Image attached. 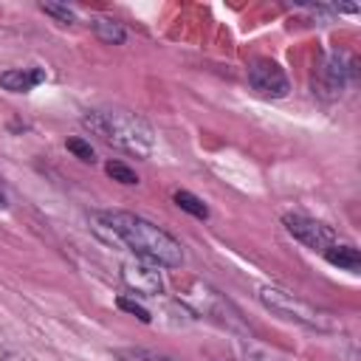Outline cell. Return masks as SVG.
Listing matches in <instances>:
<instances>
[{
	"instance_id": "1",
	"label": "cell",
	"mask_w": 361,
	"mask_h": 361,
	"mask_svg": "<svg viewBox=\"0 0 361 361\" xmlns=\"http://www.w3.org/2000/svg\"><path fill=\"white\" fill-rule=\"evenodd\" d=\"M90 228L107 240L130 248L138 259H147L161 268H180L183 262V248L180 243L158 228L155 223L133 214V212H118V209H104V212H90Z\"/></svg>"
},
{
	"instance_id": "2",
	"label": "cell",
	"mask_w": 361,
	"mask_h": 361,
	"mask_svg": "<svg viewBox=\"0 0 361 361\" xmlns=\"http://www.w3.org/2000/svg\"><path fill=\"white\" fill-rule=\"evenodd\" d=\"M82 124L90 127L102 141L113 144L116 149H124L135 158H147L155 147L152 127L133 110L124 107H96L82 116Z\"/></svg>"
},
{
	"instance_id": "3",
	"label": "cell",
	"mask_w": 361,
	"mask_h": 361,
	"mask_svg": "<svg viewBox=\"0 0 361 361\" xmlns=\"http://www.w3.org/2000/svg\"><path fill=\"white\" fill-rule=\"evenodd\" d=\"M257 296H259V302H262L271 313H276V316H282V319H288V322L305 324V327H310V330H333V327H336V322H333L324 310H319V307H313V305L296 299L293 293H288V290H282V288L262 285Z\"/></svg>"
},
{
	"instance_id": "4",
	"label": "cell",
	"mask_w": 361,
	"mask_h": 361,
	"mask_svg": "<svg viewBox=\"0 0 361 361\" xmlns=\"http://www.w3.org/2000/svg\"><path fill=\"white\" fill-rule=\"evenodd\" d=\"M248 85L268 99H282L290 90V82L285 76V71L274 62V59H254L248 65Z\"/></svg>"
},
{
	"instance_id": "5",
	"label": "cell",
	"mask_w": 361,
	"mask_h": 361,
	"mask_svg": "<svg viewBox=\"0 0 361 361\" xmlns=\"http://www.w3.org/2000/svg\"><path fill=\"white\" fill-rule=\"evenodd\" d=\"M282 226L293 240H299L302 245H307L313 251H324L336 243V234H333L330 226H324L319 220H310V217H302V214H285Z\"/></svg>"
},
{
	"instance_id": "6",
	"label": "cell",
	"mask_w": 361,
	"mask_h": 361,
	"mask_svg": "<svg viewBox=\"0 0 361 361\" xmlns=\"http://www.w3.org/2000/svg\"><path fill=\"white\" fill-rule=\"evenodd\" d=\"M121 279L130 290L141 293V296H158L164 290V282H161V274H158V265L147 262V259H127L121 265Z\"/></svg>"
},
{
	"instance_id": "7",
	"label": "cell",
	"mask_w": 361,
	"mask_h": 361,
	"mask_svg": "<svg viewBox=\"0 0 361 361\" xmlns=\"http://www.w3.org/2000/svg\"><path fill=\"white\" fill-rule=\"evenodd\" d=\"M39 82H45V71L42 68H11V71L0 73V87L8 90V93H28Z\"/></svg>"
},
{
	"instance_id": "8",
	"label": "cell",
	"mask_w": 361,
	"mask_h": 361,
	"mask_svg": "<svg viewBox=\"0 0 361 361\" xmlns=\"http://www.w3.org/2000/svg\"><path fill=\"white\" fill-rule=\"evenodd\" d=\"M322 73H324V87L330 90V93H338L344 85H347V76H350V62H347V56L344 54H330L327 56V62H324V68H322Z\"/></svg>"
},
{
	"instance_id": "9",
	"label": "cell",
	"mask_w": 361,
	"mask_h": 361,
	"mask_svg": "<svg viewBox=\"0 0 361 361\" xmlns=\"http://www.w3.org/2000/svg\"><path fill=\"white\" fill-rule=\"evenodd\" d=\"M322 254H324V259H327L330 265H336V268H341V271L358 274V268H361V254H358L355 245H338V243H333V245L324 248Z\"/></svg>"
},
{
	"instance_id": "10",
	"label": "cell",
	"mask_w": 361,
	"mask_h": 361,
	"mask_svg": "<svg viewBox=\"0 0 361 361\" xmlns=\"http://www.w3.org/2000/svg\"><path fill=\"white\" fill-rule=\"evenodd\" d=\"M90 25H93V34H96L102 42H107V45H121V42L127 39L124 25H121V23H116V20L96 17V20H90Z\"/></svg>"
},
{
	"instance_id": "11",
	"label": "cell",
	"mask_w": 361,
	"mask_h": 361,
	"mask_svg": "<svg viewBox=\"0 0 361 361\" xmlns=\"http://www.w3.org/2000/svg\"><path fill=\"white\" fill-rule=\"evenodd\" d=\"M172 200H175L183 212H189L192 217H197V220H206V217H209V206H206L197 195H192V192H186V189H178V192L172 195Z\"/></svg>"
},
{
	"instance_id": "12",
	"label": "cell",
	"mask_w": 361,
	"mask_h": 361,
	"mask_svg": "<svg viewBox=\"0 0 361 361\" xmlns=\"http://www.w3.org/2000/svg\"><path fill=\"white\" fill-rule=\"evenodd\" d=\"M116 361H175V358L155 350H144V347H121L116 350Z\"/></svg>"
},
{
	"instance_id": "13",
	"label": "cell",
	"mask_w": 361,
	"mask_h": 361,
	"mask_svg": "<svg viewBox=\"0 0 361 361\" xmlns=\"http://www.w3.org/2000/svg\"><path fill=\"white\" fill-rule=\"evenodd\" d=\"M104 172H107L113 180H118V183H127V186L138 183V175H135L127 164H121V161H107V164H104Z\"/></svg>"
},
{
	"instance_id": "14",
	"label": "cell",
	"mask_w": 361,
	"mask_h": 361,
	"mask_svg": "<svg viewBox=\"0 0 361 361\" xmlns=\"http://www.w3.org/2000/svg\"><path fill=\"white\" fill-rule=\"evenodd\" d=\"M39 8H42L45 14H51L54 20H59V23H65V25H71V23H76V11H73L71 6H65V3H39Z\"/></svg>"
},
{
	"instance_id": "15",
	"label": "cell",
	"mask_w": 361,
	"mask_h": 361,
	"mask_svg": "<svg viewBox=\"0 0 361 361\" xmlns=\"http://www.w3.org/2000/svg\"><path fill=\"white\" fill-rule=\"evenodd\" d=\"M65 147H68V152H73V155H76L79 161H85V164H93V161H96L93 147H90L87 141H82V138H68Z\"/></svg>"
},
{
	"instance_id": "16",
	"label": "cell",
	"mask_w": 361,
	"mask_h": 361,
	"mask_svg": "<svg viewBox=\"0 0 361 361\" xmlns=\"http://www.w3.org/2000/svg\"><path fill=\"white\" fill-rule=\"evenodd\" d=\"M116 305H118L121 310H127L130 316H135L138 322H144V324H149V322H152V316H149V310H147L144 305H138V302H133V299H127V296H118V299H116Z\"/></svg>"
},
{
	"instance_id": "17",
	"label": "cell",
	"mask_w": 361,
	"mask_h": 361,
	"mask_svg": "<svg viewBox=\"0 0 361 361\" xmlns=\"http://www.w3.org/2000/svg\"><path fill=\"white\" fill-rule=\"evenodd\" d=\"M6 206V195H3V189H0V209Z\"/></svg>"
}]
</instances>
